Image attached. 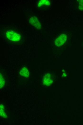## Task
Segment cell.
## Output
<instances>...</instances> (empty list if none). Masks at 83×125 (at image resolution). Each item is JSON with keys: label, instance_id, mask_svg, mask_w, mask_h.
<instances>
[{"label": "cell", "instance_id": "2", "mask_svg": "<svg viewBox=\"0 0 83 125\" xmlns=\"http://www.w3.org/2000/svg\"><path fill=\"white\" fill-rule=\"evenodd\" d=\"M67 38L66 34H62L60 35L55 40V44L57 47L62 45L65 42Z\"/></svg>", "mask_w": 83, "mask_h": 125}, {"label": "cell", "instance_id": "3", "mask_svg": "<svg viewBox=\"0 0 83 125\" xmlns=\"http://www.w3.org/2000/svg\"><path fill=\"white\" fill-rule=\"evenodd\" d=\"M30 24L34 26L37 29H40L41 28V25L38 20L35 16L31 17L29 20Z\"/></svg>", "mask_w": 83, "mask_h": 125}, {"label": "cell", "instance_id": "1", "mask_svg": "<svg viewBox=\"0 0 83 125\" xmlns=\"http://www.w3.org/2000/svg\"><path fill=\"white\" fill-rule=\"evenodd\" d=\"M7 38L13 41H18L21 38L20 35L16 32L12 31H8L6 33Z\"/></svg>", "mask_w": 83, "mask_h": 125}, {"label": "cell", "instance_id": "8", "mask_svg": "<svg viewBox=\"0 0 83 125\" xmlns=\"http://www.w3.org/2000/svg\"><path fill=\"white\" fill-rule=\"evenodd\" d=\"M5 81L2 76L0 74V88H2L4 86Z\"/></svg>", "mask_w": 83, "mask_h": 125}, {"label": "cell", "instance_id": "4", "mask_svg": "<svg viewBox=\"0 0 83 125\" xmlns=\"http://www.w3.org/2000/svg\"><path fill=\"white\" fill-rule=\"evenodd\" d=\"M52 82V77L50 74L48 73L46 74L43 79L44 84L46 86H49Z\"/></svg>", "mask_w": 83, "mask_h": 125}, {"label": "cell", "instance_id": "9", "mask_svg": "<svg viewBox=\"0 0 83 125\" xmlns=\"http://www.w3.org/2000/svg\"><path fill=\"white\" fill-rule=\"evenodd\" d=\"M78 7L80 10H83V0H79V2Z\"/></svg>", "mask_w": 83, "mask_h": 125}, {"label": "cell", "instance_id": "6", "mask_svg": "<svg viewBox=\"0 0 83 125\" xmlns=\"http://www.w3.org/2000/svg\"><path fill=\"white\" fill-rule=\"evenodd\" d=\"M50 2L49 1L47 0H42L40 1L38 3V6L40 7L43 5H50Z\"/></svg>", "mask_w": 83, "mask_h": 125}, {"label": "cell", "instance_id": "7", "mask_svg": "<svg viewBox=\"0 0 83 125\" xmlns=\"http://www.w3.org/2000/svg\"><path fill=\"white\" fill-rule=\"evenodd\" d=\"M0 115L3 118H6L7 117L4 111V106L2 105H0Z\"/></svg>", "mask_w": 83, "mask_h": 125}, {"label": "cell", "instance_id": "5", "mask_svg": "<svg viewBox=\"0 0 83 125\" xmlns=\"http://www.w3.org/2000/svg\"><path fill=\"white\" fill-rule=\"evenodd\" d=\"M20 74L23 76L28 77L29 75V72L27 69L25 67L23 68L20 72Z\"/></svg>", "mask_w": 83, "mask_h": 125}]
</instances>
